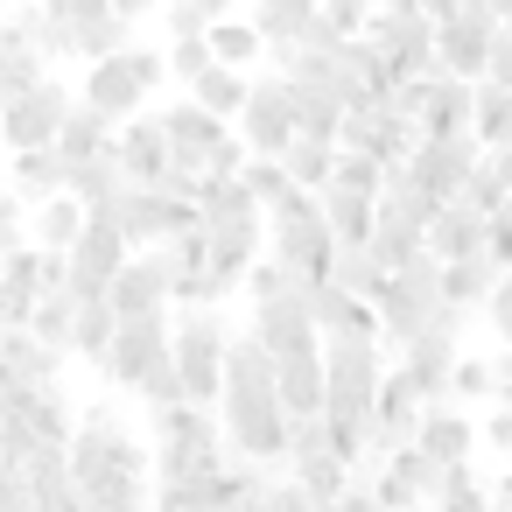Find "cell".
<instances>
[{
	"mask_svg": "<svg viewBox=\"0 0 512 512\" xmlns=\"http://www.w3.org/2000/svg\"><path fill=\"white\" fill-rule=\"evenodd\" d=\"M379 379H386V358H379V337H323V435L330 449L351 463H365V428H372V400H379Z\"/></svg>",
	"mask_w": 512,
	"mask_h": 512,
	"instance_id": "6da1fadb",
	"label": "cell"
},
{
	"mask_svg": "<svg viewBox=\"0 0 512 512\" xmlns=\"http://www.w3.org/2000/svg\"><path fill=\"white\" fill-rule=\"evenodd\" d=\"M64 477H71V491H78V505H85V498H99V491L148 484V449L120 428V414H113V407H92V414H78V421H71Z\"/></svg>",
	"mask_w": 512,
	"mask_h": 512,
	"instance_id": "7a4b0ae2",
	"label": "cell"
},
{
	"mask_svg": "<svg viewBox=\"0 0 512 512\" xmlns=\"http://www.w3.org/2000/svg\"><path fill=\"white\" fill-rule=\"evenodd\" d=\"M421 15L435 29V71L456 78V85H477L484 57H491V36L505 29V8L498 0H421Z\"/></svg>",
	"mask_w": 512,
	"mask_h": 512,
	"instance_id": "3957f363",
	"label": "cell"
},
{
	"mask_svg": "<svg viewBox=\"0 0 512 512\" xmlns=\"http://www.w3.org/2000/svg\"><path fill=\"white\" fill-rule=\"evenodd\" d=\"M225 344H232V330H225L218 309H183V316H169V372H176L183 407H204V414L218 407Z\"/></svg>",
	"mask_w": 512,
	"mask_h": 512,
	"instance_id": "277c9868",
	"label": "cell"
},
{
	"mask_svg": "<svg viewBox=\"0 0 512 512\" xmlns=\"http://www.w3.org/2000/svg\"><path fill=\"white\" fill-rule=\"evenodd\" d=\"M218 463H225L218 414H204V407H162L155 414V449H148L155 484H183V477H204Z\"/></svg>",
	"mask_w": 512,
	"mask_h": 512,
	"instance_id": "5b68a950",
	"label": "cell"
},
{
	"mask_svg": "<svg viewBox=\"0 0 512 512\" xmlns=\"http://www.w3.org/2000/svg\"><path fill=\"white\" fill-rule=\"evenodd\" d=\"M260 232H267V260L295 281V288H316L323 274H330V253H337V239L323 232V218H316V204L309 197H288V204H274L267 218H260Z\"/></svg>",
	"mask_w": 512,
	"mask_h": 512,
	"instance_id": "8992f818",
	"label": "cell"
},
{
	"mask_svg": "<svg viewBox=\"0 0 512 512\" xmlns=\"http://www.w3.org/2000/svg\"><path fill=\"white\" fill-rule=\"evenodd\" d=\"M365 43L379 50L386 78L407 85V78H428L435 71V29L421 15V0H393V8H365Z\"/></svg>",
	"mask_w": 512,
	"mask_h": 512,
	"instance_id": "52a82bcc",
	"label": "cell"
},
{
	"mask_svg": "<svg viewBox=\"0 0 512 512\" xmlns=\"http://www.w3.org/2000/svg\"><path fill=\"white\" fill-rule=\"evenodd\" d=\"M120 267H127V239L113 225V204L106 211H85V225H78V239L64 253V295L71 302H99Z\"/></svg>",
	"mask_w": 512,
	"mask_h": 512,
	"instance_id": "ba28073f",
	"label": "cell"
},
{
	"mask_svg": "<svg viewBox=\"0 0 512 512\" xmlns=\"http://www.w3.org/2000/svg\"><path fill=\"white\" fill-rule=\"evenodd\" d=\"M295 141V99L288 85L267 71V78H246V106H239V155L246 162H281Z\"/></svg>",
	"mask_w": 512,
	"mask_h": 512,
	"instance_id": "9c48e42d",
	"label": "cell"
},
{
	"mask_svg": "<svg viewBox=\"0 0 512 512\" xmlns=\"http://www.w3.org/2000/svg\"><path fill=\"white\" fill-rule=\"evenodd\" d=\"M162 365H169V316H134V323H113V344H106V358H99V379H106V386L141 393Z\"/></svg>",
	"mask_w": 512,
	"mask_h": 512,
	"instance_id": "30bf717a",
	"label": "cell"
},
{
	"mask_svg": "<svg viewBox=\"0 0 512 512\" xmlns=\"http://www.w3.org/2000/svg\"><path fill=\"white\" fill-rule=\"evenodd\" d=\"M64 113H71V92H64L57 78L29 85L22 99L0 106V148H8V155H50V148H57Z\"/></svg>",
	"mask_w": 512,
	"mask_h": 512,
	"instance_id": "8fae6325",
	"label": "cell"
},
{
	"mask_svg": "<svg viewBox=\"0 0 512 512\" xmlns=\"http://www.w3.org/2000/svg\"><path fill=\"white\" fill-rule=\"evenodd\" d=\"M477 155H484V148H477L470 134H449V141H414L400 169H407V176L421 183V197L442 211V204H456V197H463V176L477 169Z\"/></svg>",
	"mask_w": 512,
	"mask_h": 512,
	"instance_id": "7c38bea8",
	"label": "cell"
},
{
	"mask_svg": "<svg viewBox=\"0 0 512 512\" xmlns=\"http://www.w3.org/2000/svg\"><path fill=\"white\" fill-rule=\"evenodd\" d=\"M246 344L274 365V358H302V351H323L309 309H302V288L274 295V302H253V323H246Z\"/></svg>",
	"mask_w": 512,
	"mask_h": 512,
	"instance_id": "4fadbf2b",
	"label": "cell"
},
{
	"mask_svg": "<svg viewBox=\"0 0 512 512\" xmlns=\"http://www.w3.org/2000/svg\"><path fill=\"white\" fill-rule=\"evenodd\" d=\"M456 323H463V316H435V323H428V330H421V337L400 351V365H393L421 407L449 400V365L463 358V351H456Z\"/></svg>",
	"mask_w": 512,
	"mask_h": 512,
	"instance_id": "5bb4252c",
	"label": "cell"
},
{
	"mask_svg": "<svg viewBox=\"0 0 512 512\" xmlns=\"http://www.w3.org/2000/svg\"><path fill=\"white\" fill-rule=\"evenodd\" d=\"M407 148H414V134H407L379 99H365V106H351V113L337 120V155H358V162H372V169H400Z\"/></svg>",
	"mask_w": 512,
	"mask_h": 512,
	"instance_id": "9a60e30c",
	"label": "cell"
},
{
	"mask_svg": "<svg viewBox=\"0 0 512 512\" xmlns=\"http://www.w3.org/2000/svg\"><path fill=\"white\" fill-rule=\"evenodd\" d=\"M113 309V323H134V316H169V267L162 253H127V267L106 281L99 295Z\"/></svg>",
	"mask_w": 512,
	"mask_h": 512,
	"instance_id": "2e32d148",
	"label": "cell"
},
{
	"mask_svg": "<svg viewBox=\"0 0 512 512\" xmlns=\"http://www.w3.org/2000/svg\"><path fill=\"white\" fill-rule=\"evenodd\" d=\"M113 169L127 190H162L169 176V141L155 127V113H134L127 127H113Z\"/></svg>",
	"mask_w": 512,
	"mask_h": 512,
	"instance_id": "e0dca14e",
	"label": "cell"
},
{
	"mask_svg": "<svg viewBox=\"0 0 512 512\" xmlns=\"http://www.w3.org/2000/svg\"><path fill=\"white\" fill-rule=\"evenodd\" d=\"M407 449H414V456H428L435 470H456V463H470L477 428L463 421V407L435 400V407H421V421H414V442H407Z\"/></svg>",
	"mask_w": 512,
	"mask_h": 512,
	"instance_id": "ac0fdd59",
	"label": "cell"
},
{
	"mask_svg": "<svg viewBox=\"0 0 512 512\" xmlns=\"http://www.w3.org/2000/svg\"><path fill=\"white\" fill-rule=\"evenodd\" d=\"M78 106H85V113H99L106 127H127V120H134L148 99H141V85L127 78V64H120V57H106V64H92V71H85Z\"/></svg>",
	"mask_w": 512,
	"mask_h": 512,
	"instance_id": "d6986e66",
	"label": "cell"
},
{
	"mask_svg": "<svg viewBox=\"0 0 512 512\" xmlns=\"http://www.w3.org/2000/svg\"><path fill=\"white\" fill-rule=\"evenodd\" d=\"M274 407H281V421H316V407H323V351L274 358Z\"/></svg>",
	"mask_w": 512,
	"mask_h": 512,
	"instance_id": "ffe728a7",
	"label": "cell"
},
{
	"mask_svg": "<svg viewBox=\"0 0 512 512\" xmlns=\"http://www.w3.org/2000/svg\"><path fill=\"white\" fill-rule=\"evenodd\" d=\"M309 22H316V0H260V8L246 15V29L260 36V50H267V57L295 50V43L309 36Z\"/></svg>",
	"mask_w": 512,
	"mask_h": 512,
	"instance_id": "44dd1931",
	"label": "cell"
},
{
	"mask_svg": "<svg viewBox=\"0 0 512 512\" xmlns=\"http://www.w3.org/2000/svg\"><path fill=\"white\" fill-rule=\"evenodd\" d=\"M57 169L71 176V169H85V162H99V155H113V127L99 120V113H85V106H71L64 113V127H57Z\"/></svg>",
	"mask_w": 512,
	"mask_h": 512,
	"instance_id": "7402d4cb",
	"label": "cell"
},
{
	"mask_svg": "<svg viewBox=\"0 0 512 512\" xmlns=\"http://www.w3.org/2000/svg\"><path fill=\"white\" fill-rule=\"evenodd\" d=\"M456 204H470L477 218H498V211H512V148H491V155H477V169L463 176V197Z\"/></svg>",
	"mask_w": 512,
	"mask_h": 512,
	"instance_id": "603a6c76",
	"label": "cell"
},
{
	"mask_svg": "<svg viewBox=\"0 0 512 512\" xmlns=\"http://www.w3.org/2000/svg\"><path fill=\"white\" fill-rule=\"evenodd\" d=\"M498 281H505V274H498V267L477 253V260H449L435 288H442V309H449V316H463V309H477V302H484Z\"/></svg>",
	"mask_w": 512,
	"mask_h": 512,
	"instance_id": "cb8c5ba5",
	"label": "cell"
},
{
	"mask_svg": "<svg viewBox=\"0 0 512 512\" xmlns=\"http://www.w3.org/2000/svg\"><path fill=\"white\" fill-rule=\"evenodd\" d=\"M15 421H22L29 449H64V442H71V407H64L57 386H50V393H29V400L15 407Z\"/></svg>",
	"mask_w": 512,
	"mask_h": 512,
	"instance_id": "d4e9b609",
	"label": "cell"
},
{
	"mask_svg": "<svg viewBox=\"0 0 512 512\" xmlns=\"http://www.w3.org/2000/svg\"><path fill=\"white\" fill-rule=\"evenodd\" d=\"M470 141L491 155V148H512V92L498 85H470Z\"/></svg>",
	"mask_w": 512,
	"mask_h": 512,
	"instance_id": "484cf974",
	"label": "cell"
},
{
	"mask_svg": "<svg viewBox=\"0 0 512 512\" xmlns=\"http://www.w3.org/2000/svg\"><path fill=\"white\" fill-rule=\"evenodd\" d=\"M8 197L15 204H50V197H64V169H57V155H8Z\"/></svg>",
	"mask_w": 512,
	"mask_h": 512,
	"instance_id": "4316f807",
	"label": "cell"
},
{
	"mask_svg": "<svg viewBox=\"0 0 512 512\" xmlns=\"http://www.w3.org/2000/svg\"><path fill=\"white\" fill-rule=\"evenodd\" d=\"M78 225H85V211H78L71 197H50V204H36V211H29V246H36V253H50V260H64V253H71V239H78Z\"/></svg>",
	"mask_w": 512,
	"mask_h": 512,
	"instance_id": "83f0119b",
	"label": "cell"
},
{
	"mask_svg": "<svg viewBox=\"0 0 512 512\" xmlns=\"http://www.w3.org/2000/svg\"><path fill=\"white\" fill-rule=\"evenodd\" d=\"M183 106H197L204 120L232 127V120H239V106H246V78H239V71H218V64H211V71H204V78L190 85V99H183Z\"/></svg>",
	"mask_w": 512,
	"mask_h": 512,
	"instance_id": "f1b7e54d",
	"label": "cell"
},
{
	"mask_svg": "<svg viewBox=\"0 0 512 512\" xmlns=\"http://www.w3.org/2000/svg\"><path fill=\"white\" fill-rule=\"evenodd\" d=\"M204 50H211V64H218V71H239V78H246V64H253V57H267V50H260V36H253L246 22H232V15H218V22L204 29Z\"/></svg>",
	"mask_w": 512,
	"mask_h": 512,
	"instance_id": "f546056e",
	"label": "cell"
},
{
	"mask_svg": "<svg viewBox=\"0 0 512 512\" xmlns=\"http://www.w3.org/2000/svg\"><path fill=\"white\" fill-rule=\"evenodd\" d=\"M449 407H463V400H505V358H456L449 365Z\"/></svg>",
	"mask_w": 512,
	"mask_h": 512,
	"instance_id": "4dcf8cb0",
	"label": "cell"
},
{
	"mask_svg": "<svg viewBox=\"0 0 512 512\" xmlns=\"http://www.w3.org/2000/svg\"><path fill=\"white\" fill-rule=\"evenodd\" d=\"M71 316H78V302H71L64 288H50V295L29 309V323H22V330H29L43 351H57V358H64V344H71Z\"/></svg>",
	"mask_w": 512,
	"mask_h": 512,
	"instance_id": "1f68e13d",
	"label": "cell"
},
{
	"mask_svg": "<svg viewBox=\"0 0 512 512\" xmlns=\"http://www.w3.org/2000/svg\"><path fill=\"white\" fill-rule=\"evenodd\" d=\"M323 281H330L337 295H351V302H372V288H379L386 274H379V267L365 260V246H337V253H330V274H323Z\"/></svg>",
	"mask_w": 512,
	"mask_h": 512,
	"instance_id": "d6a6232c",
	"label": "cell"
},
{
	"mask_svg": "<svg viewBox=\"0 0 512 512\" xmlns=\"http://www.w3.org/2000/svg\"><path fill=\"white\" fill-rule=\"evenodd\" d=\"M106 344H113V309H106V302H78V316H71V344H64V351L92 358V372H99Z\"/></svg>",
	"mask_w": 512,
	"mask_h": 512,
	"instance_id": "836d02e7",
	"label": "cell"
},
{
	"mask_svg": "<svg viewBox=\"0 0 512 512\" xmlns=\"http://www.w3.org/2000/svg\"><path fill=\"white\" fill-rule=\"evenodd\" d=\"M239 190L253 197V211L267 218L274 204H288L295 190H288V176H281V162H239Z\"/></svg>",
	"mask_w": 512,
	"mask_h": 512,
	"instance_id": "e575fe53",
	"label": "cell"
},
{
	"mask_svg": "<svg viewBox=\"0 0 512 512\" xmlns=\"http://www.w3.org/2000/svg\"><path fill=\"white\" fill-rule=\"evenodd\" d=\"M379 176H386V169H372V162H358V155H337V162H330V190L365 197V204H379Z\"/></svg>",
	"mask_w": 512,
	"mask_h": 512,
	"instance_id": "d590c367",
	"label": "cell"
},
{
	"mask_svg": "<svg viewBox=\"0 0 512 512\" xmlns=\"http://www.w3.org/2000/svg\"><path fill=\"white\" fill-rule=\"evenodd\" d=\"M218 15H225L218 0H176V8H169V43H204V29Z\"/></svg>",
	"mask_w": 512,
	"mask_h": 512,
	"instance_id": "8d00e7d4",
	"label": "cell"
},
{
	"mask_svg": "<svg viewBox=\"0 0 512 512\" xmlns=\"http://www.w3.org/2000/svg\"><path fill=\"white\" fill-rule=\"evenodd\" d=\"M120 64H127V78L141 85V99H155V92L169 85V71H162V50H141V43H127V50H120Z\"/></svg>",
	"mask_w": 512,
	"mask_h": 512,
	"instance_id": "74e56055",
	"label": "cell"
},
{
	"mask_svg": "<svg viewBox=\"0 0 512 512\" xmlns=\"http://www.w3.org/2000/svg\"><path fill=\"white\" fill-rule=\"evenodd\" d=\"M162 71L183 78V85H197V78L211 71V50H204V43H169V50H162Z\"/></svg>",
	"mask_w": 512,
	"mask_h": 512,
	"instance_id": "f35d334b",
	"label": "cell"
},
{
	"mask_svg": "<svg viewBox=\"0 0 512 512\" xmlns=\"http://www.w3.org/2000/svg\"><path fill=\"white\" fill-rule=\"evenodd\" d=\"M316 22L337 36V43H351V36H365V8H358V0H323V8H316Z\"/></svg>",
	"mask_w": 512,
	"mask_h": 512,
	"instance_id": "ab89813d",
	"label": "cell"
},
{
	"mask_svg": "<svg viewBox=\"0 0 512 512\" xmlns=\"http://www.w3.org/2000/svg\"><path fill=\"white\" fill-rule=\"evenodd\" d=\"M15 246H22V204H15L8 190H0V260H8Z\"/></svg>",
	"mask_w": 512,
	"mask_h": 512,
	"instance_id": "60d3db41",
	"label": "cell"
},
{
	"mask_svg": "<svg viewBox=\"0 0 512 512\" xmlns=\"http://www.w3.org/2000/svg\"><path fill=\"white\" fill-rule=\"evenodd\" d=\"M484 316H491V330H498V337L512 330V281H498V288L484 295Z\"/></svg>",
	"mask_w": 512,
	"mask_h": 512,
	"instance_id": "b9f144b4",
	"label": "cell"
},
{
	"mask_svg": "<svg viewBox=\"0 0 512 512\" xmlns=\"http://www.w3.org/2000/svg\"><path fill=\"white\" fill-rule=\"evenodd\" d=\"M477 442H484V449H512V414L498 407V414H491V421L477 428Z\"/></svg>",
	"mask_w": 512,
	"mask_h": 512,
	"instance_id": "7bdbcfd3",
	"label": "cell"
},
{
	"mask_svg": "<svg viewBox=\"0 0 512 512\" xmlns=\"http://www.w3.org/2000/svg\"><path fill=\"white\" fill-rule=\"evenodd\" d=\"M0 512H36V505H29V491H22V477L0 484Z\"/></svg>",
	"mask_w": 512,
	"mask_h": 512,
	"instance_id": "ee69618b",
	"label": "cell"
}]
</instances>
